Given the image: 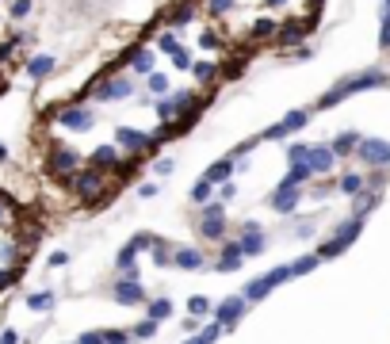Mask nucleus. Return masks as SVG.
Wrapping results in <instances>:
<instances>
[{
  "instance_id": "1",
  "label": "nucleus",
  "mask_w": 390,
  "mask_h": 344,
  "mask_svg": "<svg viewBox=\"0 0 390 344\" xmlns=\"http://www.w3.org/2000/svg\"><path fill=\"white\" fill-rule=\"evenodd\" d=\"M390 85V77L383 69H363V73H356V77H348V80H340V85H333L329 92L318 100V111H329V108H337V103H345L348 96H356V92H368V88H387Z\"/></svg>"
},
{
  "instance_id": "2",
  "label": "nucleus",
  "mask_w": 390,
  "mask_h": 344,
  "mask_svg": "<svg viewBox=\"0 0 390 344\" xmlns=\"http://www.w3.org/2000/svg\"><path fill=\"white\" fill-rule=\"evenodd\" d=\"M69 184L77 192V199L88 203V207H100L108 199V172H100V169H77L69 176Z\"/></svg>"
},
{
  "instance_id": "3",
  "label": "nucleus",
  "mask_w": 390,
  "mask_h": 344,
  "mask_svg": "<svg viewBox=\"0 0 390 344\" xmlns=\"http://www.w3.org/2000/svg\"><path fill=\"white\" fill-rule=\"evenodd\" d=\"M360 234H363V222H360V218H345V222L337 226V234H333L329 241H325L322 249H318V260H333V257H340V252H345V249H348V245H352Z\"/></svg>"
},
{
  "instance_id": "4",
  "label": "nucleus",
  "mask_w": 390,
  "mask_h": 344,
  "mask_svg": "<svg viewBox=\"0 0 390 344\" xmlns=\"http://www.w3.org/2000/svg\"><path fill=\"white\" fill-rule=\"evenodd\" d=\"M199 234L207 237V241H226V203L210 199L203 203V215H199Z\"/></svg>"
},
{
  "instance_id": "5",
  "label": "nucleus",
  "mask_w": 390,
  "mask_h": 344,
  "mask_svg": "<svg viewBox=\"0 0 390 344\" xmlns=\"http://www.w3.org/2000/svg\"><path fill=\"white\" fill-rule=\"evenodd\" d=\"M96 103H108V100H130V96H134V80L130 77H111V80H96V88L92 92Z\"/></svg>"
},
{
  "instance_id": "6",
  "label": "nucleus",
  "mask_w": 390,
  "mask_h": 344,
  "mask_svg": "<svg viewBox=\"0 0 390 344\" xmlns=\"http://www.w3.org/2000/svg\"><path fill=\"white\" fill-rule=\"evenodd\" d=\"M50 119L58 122V127H65V130H77V134H85V130L96 127V115L88 108H54Z\"/></svg>"
},
{
  "instance_id": "7",
  "label": "nucleus",
  "mask_w": 390,
  "mask_h": 344,
  "mask_svg": "<svg viewBox=\"0 0 390 344\" xmlns=\"http://www.w3.org/2000/svg\"><path fill=\"white\" fill-rule=\"evenodd\" d=\"M356 157H360L363 165H371V169H387L390 165V142H383V138H360Z\"/></svg>"
},
{
  "instance_id": "8",
  "label": "nucleus",
  "mask_w": 390,
  "mask_h": 344,
  "mask_svg": "<svg viewBox=\"0 0 390 344\" xmlns=\"http://www.w3.org/2000/svg\"><path fill=\"white\" fill-rule=\"evenodd\" d=\"M115 145H119V150H123V153H134V157H138V153H150V134H145V130H134V127H119L115 130Z\"/></svg>"
},
{
  "instance_id": "9",
  "label": "nucleus",
  "mask_w": 390,
  "mask_h": 344,
  "mask_svg": "<svg viewBox=\"0 0 390 344\" xmlns=\"http://www.w3.org/2000/svg\"><path fill=\"white\" fill-rule=\"evenodd\" d=\"M298 203H303V187H275V192L268 195V207H272L275 215H295Z\"/></svg>"
},
{
  "instance_id": "10",
  "label": "nucleus",
  "mask_w": 390,
  "mask_h": 344,
  "mask_svg": "<svg viewBox=\"0 0 390 344\" xmlns=\"http://www.w3.org/2000/svg\"><path fill=\"white\" fill-rule=\"evenodd\" d=\"M192 20H195V4H192V0H176V4L168 8V12H161V23H165V27L173 31V35H176L180 27H188Z\"/></svg>"
},
{
  "instance_id": "11",
  "label": "nucleus",
  "mask_w": 390,
  "mask_h": 344,
  "mask_svg": "<svg viewBox=\"0 0 390 344\" xmlns=\"http://www.w3.org/2000/svg\"><path fill=\"white\" fill-rule=\"evenodd\" d=\"M77 165H80L77 150H69V145H54L50 150V172H58L62 180H69L77 172Z\"/></svg>"
},
{
  "instance_id": "12",
  "label": "nucleus",
  "mask_w": 390,
  "mask_h": 344,
  "mask_svg": "<svg viewBox=\"0 0 390 344\" xmlns=\"http://www.w3.org/2000/svg\"><path fill=\"white\" fill-rule=\"evenodd\" d=\"M119 145H96L92 153H88V169H100V172H115L119 169Z\"/></svg>"
},
{
  "instance_id": "13",
  "label": "nucleus",
  "mask_w": 390,
  "mask_h": 344,
  "mask_svg": "<svg viewBox=\"0 0 390 344\" xmlns=\"http://www.w3.org/2000/svg\"><path fill=\"white\" fill-rule=\"evenodd\" d=\"M306 165H310L314 176H325V172L337 169V157H333L329 145H310V157H306Z\"/></svg>"
},
{
  "instance_id": "14",
  "label": "nucleus",
  "mask_w": 390,
  "mask_h": 344,
  "mask_svg": "<svg viewBox=\"0 0 390 344\" xmlns=\"http://www.w3.org/2000/svg\"><path fill=\"white\" fill-rule=\"evenodd\" d=\"M280 27L283 23L280 20H272V15H260V20H253V27H249V43H264V38H275L280 35Z\"/></svg>"
},
{
  "instance_id": "15",
  "label": "nucleus",
  "mask_w": 390,
  "mask_h": 344,
  "mask_svg": "<svg viewBox=\"0 0 390 344\" xmlns=\"http://www.w3.org/2000/svg\"><path fill=\"white\" fill-rule=\"evenodd\" d=\"M230 176H233V157H222V161H210L207 172H203V180H207L210 187H222V184H230Z\"/></svg>"
},
{
  "instance_id": "16",
  "label": "nucleus",
  "mask_w": 390,
  "mask_h": 344,
  "mask_svg": "<svg viewBox=\"0 0 390 344\" xmlns=\"http://www.w3.org/2000/svg\"><path fill=\"white\" fill-rule=\"evenodd\" d=\"M241 310H245V294H238V299H226L222 306L215 310V322L226 329V325H233V322L241 317Z\"/></svg>"
},
{
  "instance_id": "17",
  "label": "nucleus",
  "mask_w": 390,
  "mask_h": 344,
  "mask_svg": "<svg viewBox=\"0 0 390 344\" xmlns=\"http://www.w3.org/2000/svg\"><path fill=\"white\" fill-rule=\"evenodd\" d=\"M356 145H360V134H356V130H340L329 142V150H333V157H352Z\"/></svg>"
},
{
  "instance_id": "18",
  "label": "nucleus",
  "mask_w": 390,
  "mask_h": 344,
  "mask_svg": "<svg viewBox=\"0 0 390 344\" xmlns=\"http://www.w3.org/2000/svg\"><path fill=\"white\" fill-rule=\"evenodd\" d=\"M241 245L238 241H222V257H218V272H238L241 268Z\"/></svg>"
},
{
  "instance_id": "19",
  "label": "nucleus",
  "mask_w": 390,
  "mask_h": 344,
  "mask_svg": "<svg viewBox=\"0 0 390 344\" xmlns=\"http://www.w3.org/2000/svg\"><path fill=\"white\" fill-rule=\"evenodd\" d=\"M310 176H314L310 165H306V161H298V165L287 169V176H283L275 187H303V184H310Z\"/></svg>"
},
{
  "instance_id": "20",
  "label": "nucleus",
  "mask_w": 390,
  "mask_h": 344,
  "mask_svg": "<svg viewBox=\"0 0 390 344\" xmlns=\"http://www.w3.org/2000/svg\"><path fill=\"white\" fill-rule=\"evenodd\" d=\"M50 73H54V57H50V54L27 57V77H31V80H43V77H50Z\"/></svg>"
},
{
  "instance_id": "21",
  "label": "nucleus",
  "mask_w": 390,
  "mask_h": 344,
  "mask_svg": "<svg viewBox=\"0 0 390 344\" xmlns=\"http://www.w3.org/2000/svg\"><path fill=\"white\" fill-rule=\"evenodd\" d=\"M173 264L184 268V272H195V268H203V252L199 249H173Z\"/></svg>"
},
{
  "instance_id": "22",
  "label": "nucleus",
  "mask_w": 390,
  "mask_h": 344,
  "mask_svg": "<svg viewBox=\"0 0 390 344\" xmlns=\"http://www.w3.org/2000/svg\"><path fill=\"white\" fill-rule=\"evenodd\" d=\"M115 299L127 302V306H138V302H145V294H142V287H138V283L119 280V283H115Z\"/></svg>"
},
{
  "instance_id": "23",
  "label": "nucleus",
  "mask_w": 390,
  "mask_h": 344,
  "mask_svg": "<svg viewBox=\"0 0 390 344\" xmlns=\"http://www.w3.org/2000/svg\"><path fill=\"white\" fill-rule=\"evenodd\" d=\"M375 207H379V195L363 187V192L356 195V210H352V218H360V222H363V218H368V215H371V210H375Z\"/></svg>"
},
{
  "instance_id": "24",
  "label": "nucleus",
  "mask_w": 390,
  "mask_h": 344,
  "mask_svg": "<svg viewBox=\"0 0 390 344\" xmlns=\"http://www.w3.org/2000/svg\"><path fill=\"white\" fill-rule=\"evenodd\" d=\"M238 245H241V257H260V252H264V234H241L238 237Z\"/></svg>"
},
{
  "instance_id": "25",
  "label": "nucleus",
  "mask_w": 390,
  "mask_h": 344,
  "mask_svg": "<svg viewBox=\"0 0 390 344\" xmlns=\"http://www.w3.org/2000/svg\"><path fill=\"white\" fill-rule=\"evenodd\" d=\"M310 115H314L310 108H295V111H287V115H283L280 122L287 127V134H295V130H303L306 122H310Z\"/></svg>"
},
{
  "instance_id": "26",
  "label": "nucleus",
  "mask_w": 390,
  "mask_h": 344,
  "mask_svg": "<svg viewBox=\"0 0 390 344\" xmlns=\"http://www.w3.org/2000/svg\"><path fill=\"white\" fill-rule=\"evenodd\" d=\"M192 77L199 80L203 88H210V77H218V62H195L192 65Z\"/></svg>"
},
{
  "instance_id": "27",
  "label": "nucleus",
  "mask_w": 390,
  "mask_h": 344,
  "mask_svg": "<svg viewBox=\"0 0 390 344\" xmlns=\"http://www.w3.org/2000/svg\"><path fill=\"white\" fill-rule=\"evenodd\" d=\"M337 187L345 195H360L363 192V172H345V176L337 180Z\"/></svg>"
},
{
  "instance_id": "28",
  "label": "nucleus",
  "mask_w": 390,
  "mask_h": 344,
  "mask_svg": "<svg viewBox=\"0 0 390 344\" xmlns=\"http://www.w3.org/2000/svg\"><path fill=\"white\" fill-rule=\"evenodd\" d=\"M130 69L150 77V73H153V50H150V46H138V54H134V62H130Z\"/></svg>"
},
{
  "instance_id": "29",
  "label": "nucleus",
  "mask_w": 390,
  "mask_h": 344,
  "mask_svg": "<svg viewBox=\"0 0 390 344\" xmlns=\"http://www.w3.org/2000/svg\"><path fill=\"white\" fill-rule=\"evenodd\" d=\"M145 85H150V92L157 96V100H165V96H168V77H165V73H157V69H153Z\"/></svg>"
},
{
  "instance_id": "30",
  "label": "nucleus",
  "mask_w": 390,
  "mask_h": 344,
  "mask_svg": "<svg viewBox=\"0 0 390 344\" xmlns=\"http://www.w3.org/2000/svg\"><path fill=\"white\" fill-rule=\"evenodd\" d=\"M322 260H318V252H310V257H298L295 264H291V275H306V272H314Z\"/></svg>"
},
{
  "instance_id": "31",
  "label": "nucleus",
  "mask_w": 390,
  "mask_h": 344,
  "mask_svg": "<svg viewBox=\"0 0 390 344\" xmlns=\"http://www.w3.org/2000/svg\"><path fill=\"white\" fill-rule=\"evenodd\" d=\"M153 115H157L161 122H176V108H173V100H168V96H165V100H157V103H153Z\"/></svg>"
},
{
  "instance_id": "32",
  "label": "nucleus",
  "mask_w": 390,
  "mask_h": 344,
  "mask_svg": "<svg viewBox=\"0 0 390 344\" xmlns=\"http://www.w3.org/2000/svg\"><path fill=\"white\" fill-rule=\"evenodd\" d=\"M192 199L195 203H210V199H215V187H210L207 180H195V184H192Z\"/></svg>"
},
{
  "instance_id": "33",
  "label": "nucleus",
  "mask_w": 390,
  "mask_h": 344,
  "mask_svg": "<svg viewBox=\"0 0 390 344\" xmlns=\"http://www.w3.org/2000/svg\"><path fill=\"white\" fill-rule=\"evenodd\" d=\"M15 215H20V210H15L12 203L0 195V229H12V226H15Z\"/></svg>"
},
{
  "instance_id": "34",
  "label": "nucleus",
  "mask_w": 390,
  "mask_h": 344,
  "mask_svg": "<svg viewBox=\"0 0 390 344\" xmlns=\"http://www.w3.org/2000/svg\"><path fill=\"white\" fill-rule=\"evenodd\" d=\"M157 50H161V54H168V57H173L176 50H180V38H176V35H173V31H165V35H157Z\"/></svg>"
},
{
  "instance_id": "35",
  "label": "nucleus",
  "mask_w": 390,
  "mask_h": 344,
  "mask_svg": "<svg viewBox=\"0 0 390 344\" xmlns=\"http://www.w3.org/2000/svg\"><path fill=\"white\" fill-rule=\"evenodd\" d=\"M257 145H260V134H257V138H245V142H238V145H233V153H230V157H233V161H245L249 153L257 150Z\"/></svg>"
},
{
  "instance_id": "36",
  "label": "nucleus",
  "mask_w": 390,
  "mask_h": 344,
  "mask_svg": "<svg viewBox=\"0 0 390 344\" xmlns=\"http://www.w3.org/2000/svg\"><path fill=\"white\" fill-rule=\"evenodd\" d=\"M233 4H238V0H207V15H210V20H218V15L233 12Z\"/></svg>"
},
{
  "instance_id": "37",
  "label": "nucleus",
  "mask_w": 390,
  "mask_h": 344,
  "mask_svg": "<svg viewBox=\"0 0 390 344\" xmlns=\"http://www.w3.org/2000/svg\"><path fill=\"white\" fill-rule=\"evenodd\" d=\"M306 157H310V145H306V142H291L287 145V161H291V165H298V161H306Z\"/></svg>"
},
{
  "instance_id": "38",
  "label": "nucleus",
  "mask_w": 390,
  "mask_h": 344,
  "mask_svg": "<svg viewBox=\"0 0 390 344\" xmlns=\"http://www.w3.org/2000/svg\"><path fill=\"white\" fill-rule=\"evenodd\" d=\"M134 257H138V249H134V245H123V249H119V257H115L119 272H127V268H134Z\"/></svg>"
},
{
  "instance_id": "39",
  "label": "nucleus",
  "mask_w": 390,
  "mask_h": 344,
  "mask_svg": "<svg viewBox=\"0 0 390 344\" xmlns=\"http://www.w3.org/2000/svg\"><path fill=\"white\" fill-rule=\"evenodd\" d=\"M153 264H161V268L173 264V249H168L165 241H153Z\"/></svg>"
},
{
  "instance_id": "40",
  "label": "nucleus",
  "mask_w": 390,
  "mask_h": 344,
  "mask_svg": "<svg viewBox=\"0 0 390 344\" xmlns=\"http://www.w3.org/2000/svg\"><path fill=\"white\" fill-rule=\"evenodd\" d=\"M173 65H176V69H184V73H192L195 57H192V50H188V46H180V50L173 54Z\"/></svg>"
},
{
  "instance_id": "41",
  "label": "nucleus",
  "mask_w": 390,
  "mask_h": 344,
  "mask_svg": "<svg viewBox=\"0 0 390 344\" xmlns=\"http://www.w3.org/2000/svg\"><path fill=\"white\" fill-rule=\"evenodd\" d=\"M363 187H368V192H383V187H387V172L383 169H379V172H371V176H363Z\"/></svg>"
},
{
  "instance_id": "42",
  "label": "nucleus",
  "mask_w": 390,
  "mask_h": 344,
  "mask_svg": "<svg viewBox=\"0 0 390 344\" xmlns=\"http://www.w3.org/2000/svg\"><path fill=\"white\" fill-rule=\"evenodd\" d=\"M379 46L390 50V8H383V20H379Z\"/></svg>"
},
{
  "instance_id": "43",
  "label": "nucleus",
  "mask_w": 390,
  "mask_h": 344,
  "mask_svg": "<svg viewBox=\"0 0 390 344\" xmlns=\"http://www.w3.org/2000/svg\"><path fill=\"white\" fill-rule=\"evenodd\" d=\"M150 314H153V322H161V317H168V314H173V302H168V299L150 302Z\"/></svg>"
},
{
  "instance_id": "44",
  "label": "nucleus",
  "mask_w": 390,
  "mask_h": 344,
  "mask_svg": "<svg viewBox=\"0 0 390 344\" xmlns=\"http://www.w3.org/2000/svg\"><path fill=\"white\" fill-rule=\"evenodd\" d=\"M27 306H31V310H50V306H54V294H50V291L31 294V299H27Z\"/></svg>"
},
{
  "instance_id": "45",
  "label": "nucleus",
  "mask_w": 390,
  "mask_h": 344,
  "mask_svg": "<svg viewBox=\"0 0 390 344\" xmlns=\"http://www.w3.org/2000/svg\"><path fill=\"white\" fill-rule=\"evenodd\" d=\"M31 8H35V0H12V20H23V15H31Z\"/></svg>"
},
{
  "instance_id": "46",
  "label": "nucleus",
  "mask_w": 390,
  "mask_h": 344,
  "mask_svg": "<svg viewBox=\"0 0 390 344\" xmlns=\"http://www.w3.org/2000/svg\"><path fill=\"white\" fill-rule=\"evenodd\" d=\"M20 275H23V272H15V268H0V294H4L15 280H20Z\"/></svg>"
},
{
  "instance_id": "47",
  "label": "nucleus",
  "mask_w": 390,
  "mask_h": 344,
  "mask_svg": "<svg viewBox=\"0 0 390 344\" xmlns=\"http://www.w3.org/2000/svg\"><path fill=\"white\" fill-rule=\"evenodd\" d=\"M199 46H203V50H218V46H222V38H218V35H215V31H203Z\"/></svg>"
},
{
  "instance_id": "48",
  "label": "nucleus",
  "mask_w": 390,
  "mask_h": 344,
  "mask_svg": "<svg viewBox=\"0 0 390 344\" xmlns=\"http://www.w3.org/2000/svg\"><path fill=\"white\" fill-rule=\"evenodd\" d=\"M233 195H238V184H233V180H230V184H222V187H218V203H230Z\"/></svg>"
},
{
  "instance_id": "49",
  "label": "nucleus",
  "mask_w": 390,
  "mask_h": 344,
  "mask_svg": "<svg viewBox=\"0 0 390 344\" xmlns=\"http://www.w3.org/2000/svg\"><path fill=\"white\" fill-rule=\"evenodd\" d=\"M173 169H176V165H173V157H161L157 165H153V172H157V176H168Z\"/></svg>"
},
{
  "instance_id": "50",
  "label": "nucleus",
  "mask_w": 390,
  "mask_h": 344,
  "mask_svg": "<svg viewBox=\"0 0 390 344\" xmlns=\"http://www.w3.org/2000/svg\"><path fill=\"white\" fill-rule=\"evenodd\" d=\"M130 333H103V344H127Z\"/></svg>"
},
{
  "instance_id": "51",
  "label": "nucleus",
  "mask_w": 390,
  "mask_h": 344,
  "mask_svg": "<svg viewBox=\"0 0 390 344\" xmlns=\"http://www.w3.org/2000/svg\"><path fill=\"white\" fill-rule=\"evenodd\" d=\"M207 310H210V302H207V299H192V314H195V317L207 314Z\"/></svg>"
},
{
  "instance_id": "52",
  "label": "nucleus",
  "mask_w": 390,
  "mask_h": 344,
  "mask_svg": "<svg viewBox=\"0 0 390 344\" xmlns=\"http://www.w3.org/2000/svg\"><path fill=\"white\" fill-rule=\"evenodd\" d=\"M153 329H157V325H153V322H142V325H138V329H134V337H153Z\"/></svg>"
},
{
  "instance_id": "53",
  "label": "nucleus",
  "mask_w": 390,
  "mask_h": 344,
  "mask_svg": "<svg viewBox=\"0 0 390 344\" xmlns=\"http://www.w3.org/2000/svg\"><path fill=\"white\" fill-rule=\"evenodd\" d=\"M157 192H161L157 184H142V187H138V195H142V199H153V195H157Z\"/></svg>"
},
{
  "instance_id": "54",
  "label": "nucleus",
  "mask_w": 390,
  "mask_h": 344,
  "mask_svg": "<svg viewBox=\"0 0 390 344\" xmlns=\"http://www.w3.org/2000/svg\"><path fill=\"white\" fill-rule=\"evenodd\" d=\"M62 264H69V252H54L50 257V268H62Z\"/></svg>"
},
{
  "instance_id": "55",
  "label": "nucleus",
  "mask_w": 390,
  "mask_h": 344,
  "mask_svg": "<svg viewBox=\"0 0 390 344\" xmlns=\"http://www.w3.org/2000/svg\"><path fill=\"white\" fill-rule=\"evenodd\" d=\"M157 27H161V15H157V20H150V23H145V27H142V35H157Z\"/></svg>"
},
{
  "instance_id": "56",
  "label": "nucleus",
  "mask_w": 390,
  "mask_h": 344,
  "mask_svg": "<svg viewBox=\"0 0 390 344\" xmlns=\"http://www.w3.org/2000/svg\"><path fill=\"white\" fill-rule=\"evenodd\" d=\"M295 57H306V62H310V57H314V50L303 43V46H295Z\"/></svg>"
},
{
  "instance_id": "57",
  "label": "nucleus",
  "mask_w": 390,
  "mask_h": 344,
  "mask_svg": "<svg viewBox=\"0 0 390 344\" xmlns=\"http://www.w3.org/2000/svg\"><path fill=\"white\" fill-rule=\"evenodd\" d=\"M4 161H8V145L0 142V165H4Z\"/></svg>"
},
{
  "instance_id": "58",
  "label": "nucleus",
  "mask_w": 390,
  "mask_h": 344,
  "mask_svg": "<svg viewBox=\"0 0 390 344\" xmlns=\"http://www.w3.org/2000/svg\"><path fill=\"white\" fill-rule=\"evenodd\" d=\"M383 8H390V0H383Z\"/></svg>"
},
{
  "instance_id": "59",
  "label": "nucleus",
  "mask_w": 390,
  "mask_h": 344,
  "mask_svg": "<svg viewBox=\"0 0 390 344\" xmlns=\"http://www.w3.org/2000/svg\"><path fill=\"white\" fill-rule=\"evenodd\" d=\"M387 169H390V165H387Z\"/></svg>"
}]
</instances>
